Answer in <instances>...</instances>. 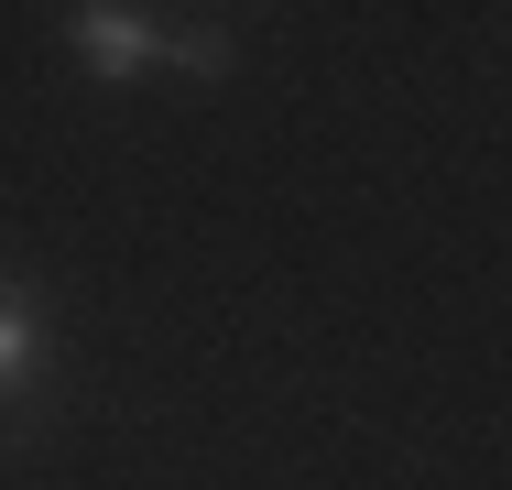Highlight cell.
I'll return each instance as SVG.
<instances>
[{
  "label": "cell",
  "mask_w": 512,
  "mask_h": 490,
  "mask_svg": "<svg viewBox=\"0 0 512 490\" xmlns=\"http://www.w3.org/2000/svg\"><path fill=\"white\" fill-rule=\"evenodd\" d=\"M66 44H77V66H88L99 88H131V77L164 66V22L131 11V0H77V11H66Z\"/></svg>",
  "instance_id": "obj_1"
},
{
  "label": "cell",
  "mask_w": 512,
  "mask_h": 490,
  "mask_svg": "<svg viewBox=\"0 0 512 490\" xmlns=\"http://www.w3.org/2000/svg\"><path fill=\"white\" fill-rule=\"evenodd\" d=\"M164 66H175V77H207V88H218V77H229L240 55H229V33H218V22H186V33H164Z\"/></svg>",
  "instance_id": "obj_3"
},
{
  "label": "cell",
  "mask_w": 512,
  "mask_h": 490,
  "mask_svg": "<svg viewBox=\"0 0 512 490\" xmlns=\"http://www.w3.org/2000/svg\"><path fill=\"white\" fill-rule=\"evenodd\" d=\"M55 371V327H44V294L0 273V403H33Z\"/></svg>",
  "instance_id": "obj_2"
}]
</instances>
